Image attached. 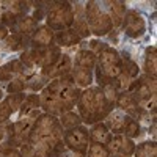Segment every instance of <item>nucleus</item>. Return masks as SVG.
Returning a JSON list of instances; mask_svg holds the SVG:
<instances>
[{"instance_id":"nucleus-1","label":"nucleus","mask_w":157,"mask_h":157,"mask_svg":"<svg viewBox=\"0 0 157 157\" xmlns=\"http://www.w3.org/2000/svg\"><path fill=\"white\" fill-rule=\"evenodd\" d=\"M78 94H80V91L74 83L63 82L61 78H54L41 90L39 104L47 115L57 116L71 112L77 104Z\"/></svg>"},{"instance_id":"nucleus-2","label":"nucleus","mask_w":157,"mask_h":157,"mask_svg":"<svg viewBox=\"0 0 157 157\" xmlns=\"http://www.w3.org/2000/svg\"><path fill=\"white\" fill-rule=\"evenodd\" d=\"M77 109L82 121L88 124H96L109 116L113 105L105 99L99 86H93V88H86L78 94Z\"/></svg>"},{"instance_id":"nucleus-3","label":"nucleus","mask_w":157,"mask_h":157,"mask_svg":"<svg viewBox=\"0 0 157 157\" xmlns=\"http://www.w3.org/2000/svg\"><path fill=\"white\" fill-rule=\"evenodd\" d=\"M96 78L99 82V86L110 85L115 78L123 72L121 69V57L118 50L107 46L104 50H101L96 55Z\"/></svg>"},{"instance_id":"nucleus-4","label":"nucleus","mask_w":157,"mask_h":157,"mask_svg":"<svg viewBox=\"0 0 157 157\" xmlns=\"http://www.w3.org/2000/svg\"><path fill=\"white\" fill-rule=\"evenodd\" d=\"M47 5L49 6L46 13V21L47 27L52 32L68 30L74 24V8L69 2H50Z\"/></svg>"},{"instance_id":"nucleus-5","label":"nucleus","mask_w":157,"mask_h":157,"mask_svg":"<svg viewBox=\"0 0 157 157\" xmlns=\"http://www.w3.org/2000/svg\"><path fill=\"white\" fill-rule=\"evenodd\" d=\"M58 132H63V127L60 124V121L57 120L55 116L52 115H39V118L35 121L32 130H30V135H29V143L30 145H38V143L44 141L46 138L55 135Z\"/></svg>"},{"instance_id":"nucleus-6","label":"nucleus","mask_w":157,"mask_h":157,"mask_svg":"<svg viewBox=\"0 0 157 157\" xmlns=\"http://www.w3.org/2000/svg\"><path fill=\"white\" fill-rule=\"evenodd\" d=\"M85 21L90 27V32H93L98 36H104L112 32L113 25L105 11H102L98 2H88L85 6Z\"/></svg>"},{"instance_id":"nucleus-7","label":"nucleus","mask_w":157,"mask_h":157,"mask_svg":"<svg viewBox=\"0 0 157 157\" xmlns=\"http://www.w3.org/2000/svg\"><path fill=\"white\" fill-rule=\"evenodd\" d=\"M63 143L64 146L71 151H77V152H85L88 151L90 146V135L88 130L82 126H77L74 129H69L63 134Z\"/></svg>"},{"instance_id":"nucleus-8","label":"nucleus","mask_w":157,"mask_h":157,"mask_svg":"<svg viewBox=\"0 0 157 157\" xmlns=\"http://www.w3.org/2000/svg\"><path fill=\"white\" fill-rule=\"evenodd\" d=\"M129 93L134 96V99L138 102V105L151 99L152 96H155V77L151 75L138 77V80H134L132 85H130Z\"/></svg>"},{"instance_id":"nucleus-9","label":"nucleus","mask_w":157,"mask_h":157,"mask_svg":"<svg viewBox=\"0 0 157 157\" xmlns=\"http://www.w3.org/2000/svg\"><path fill=\"white\" fill-rule=\"evenodd\" d=\"M123 29L129 38H140L146 30V24L138 11L129 10L126 11V16L123 19Z\"/></svg>"},{"instance_id":"nucleus-10","label":"nucleus","mask_w":157,"mask_h":157,"mask_svg":"<svg viewBox=\"0 0 157 157\" xmlns=\"http://www.w3.org/2000/svg\"><path fill=\"white\" fill-rule=\"evenodd\" d=\"M105 146H107V149H109V152L112 155H124V157H129V155H132L134 151H135L134 141L130 140L129 137L123 135V134L112 135Z\"/></svg>"},{"instance_id":"nucleus-11","label":"nucleus","mask_w":157,"mask_h":157,"mask_svg":"<svg viewBox=\"0 0 157 157\" xmlns=\"http://www.w3.org/2000/svg\"><path fill=\"white\" fill-rule=\"evenodd\" d=\"M115 104H116V107L120 109L121 112H124L130 118H134V120H140V118H143L146 115V112L138 105V102L134 99V96L130 94L129 91H124V93L118 94Z\"/></svg>"},{"instance_id":"nucleus-12","label":"nucleus","mask_w":157,"mask_h":157,"mask_svg":"<svg viewBox=\"0 0 157 157\" xmlns=\"http://www.w3.org/2000/svg\"><path fill=\"white\" fill-rule=\"evenodd\" d=\"M61 55L60 46H49V47H41L35 49V66H39L41 69L50 68L52 64H55L57 60Z\"/></svg>"},{"instance_id":"nucleus-13","label":"nucleus","mask_w":157,"mask_h":157,"mask_svg":"<svg viewBox=\"0 0 157 157\" xmlns=\"http://www.w3.org/2000/svg\"><path fill=\"white\" fill-rule=\"evenodd\" d=\"M71 71H72V61H71V58H69L68 55L61 54L60 58L57 60V63L52 64L50 68L43 69L41 74L46 75L47 78H60V77L66 75V74L71 72Z\"/></svg>"},{"instance_id":"nucleus-14","label":"nucleus","mask_w":157,"mask_h":157,"mask_svg":"<svg viewBox=\"0 0 157 157\" xmlns=\"http://www.w3.org/2000/svg\"><path fill=\"white\" fill-rule=\"evenodd\" d=\"M32 46L33 49H41V47H49L52 46V43L55 41V35L47 25H43V27H38L35 30V33L32 35Z\"/></svg>"},{"instance_id":"nucleus-15","label":"nucleus","mask_w":157,"mask_h":157,"mask_svg":"<svg viewBox=\"0 0 157 157\" xmlns=\"http://www.w3.org/2000/svg\"><path fill=\"white\" fill-rule=\"evenodd\" d=\"M39 109H41V104H39V96L38 94H29L25 96L24 104L21 107V118H33L38 120L39 118Z\"/></svg>"},{"instance_id":"nucleus-16","label":"nucleus","mask_w":157,"mask_h":157,"mask_svg":"<svg viewBox=\"0 0 157 157\" xmlns=\"http://www.w3.org/2000/svg\"><path fill=\"white\" fill-rule=\"evenodd\" d=\"M24 64L19 61V60H13L6 64H3L0 68V82H11L13 78H16L19 75L24 74Z\"/></svg>"},{"instance_id":"nucleus-17","label":"nucleus","mask_w":157,"mask_h":157,"mask_svg":"<svg viewBox=\"0 0 157 157\" xmlns=\"http://www.w3.org/2000/svg\"><path fill=\"white\" fill-rule=\"evenodd\" d=\"M88 135H90V141L91 143H98V145H107L112 132L109 130V127L104 124V123H96L93 124L91 130H88Z\"/></svg>"},{"instance_id":"nucleus-18","label":"nucleus","mask_w":157,"mask_h":157,"mask_svg":"<svg viewBox=\"0 0 157 157\" xmlns=\"http://www.w3.org/2000/svg\"><path fill=\"white\" fill-rule=\"evenodd\" d=\"M27 43H29V36H24L21 33H13V35H8L2 41V49L6 52H16V50L25 49Z\"/></svg>"},{"instance_id":"nucleus-19","label":"nucleus","mask_w":157,"mask_h":157,"mask_svg":"<svg viewBox=\"0 0 157 157\" xmlns=\"http://www.w3.org/2000/svg\"><path fill=\"white\" fill-rule=\"evenodd\" d=\"M127 116L124 112L121 110H116V112H110L109 113V120H107V127L110 132L113 134H123V130H124V126H126V120H127Z\"/></svg>"},{"instance_id":"nucleus-20","label":"nucleus","mask_w":157,"mask_h":157,"mask_svg":"<svg viewBox=\"0 0 157 157\" xmlns=\"http://www.w3.org/2000/svg\"><path fill=\"white\" fill-rule=\"evenodd\" d=\"M96 66V55L88 49H82L77 52L75 61H74V68H82V69H90L93 71Z\"/></svg>"},{"instance_id":"nucleus-21","label":"nucleus","mask_w":157,"mask_h":157,"mask_svg":"<svg viewBox=\"0 0 157 157\" xmlns=\"http://www.w3.org/2000/svg\"><path fill=\"white\" fill-rule=\"evenodd\" d=\"M72 74V80H74V85L77 88H88L93 82V72L90 69H82V68H74L71 71Z\"/></svg>"},{"instance_id":"nucleus-22","label":"nucleus","mask_w":157,"mask_h":157,"mask_svg":"<svg viewBox=\"0 0 157 157\" xmlns=\"http://www.w3.org/2000/svg\"><path fill=\"white\" fill-rule=\"evenodd\" d=\"M16 33H21V35H24V36H29V35H33L35 33V30L38 29V22L33 19V16H22V17H19L17 19V22H16Z\"/></svg>"},{"instance_id":"nucleus-23","label":"nucleus","mask_w":157,"mask_h":157,"mask_svg":"<svg viewBox=\"0 0 157 157\" xmlns=\"http://www.w3.org/2000/svg\"><path fill=\"white\" fill-rule=\"evenodd\" d=\"M110 5V21L113 27H120L126 16V3L124 2H109Z\"/></svg>"},{"instance_id":"nucleus-24","label":"nucleus","mask_w":157,"mask_h":157,"mask_svg":"<svg viewBox=\"0 0 157 157\" xmlns=\"http://www.w3.org/2000/svg\"><path fill=\"white\" fill-rule=\"evenodd\" d=\"M143 69L146 71V75L155 77L157 72V54H155V47L149 46L145 50V63H143Z\"/></svg>"},{"instance_id":"nucleus-25","label":"nucleus","mask_w":157,"mask_h":157,"mask_svg":"<svg viewBox=\"0 0 157 157\" xmlns=\"http://www.w3.org/2000/svg\"><path fill=\"white\" fill-rule=\"evenodd\" d=\"M55 41L60 44V46H74L80 41V36L77 35V32L74 29H68V30H63V32H58V35L55 36Z\"/></svg>"},{"instance_id":"nucleus-26","label":"nucleus","mask_w":157,"mask_h":157,"mask_svg":"<svg viewBox=\"0 0 157 157\" xmlns=\"http://www.w3.org/2000/svg\"><path fill=\"white\" fill-rule=\"evenodd\" d=\"M121 57V69H123V72L126 74V75H129L130 78H135V77H138V72H140V69H138V64L129 57V54H124L123 55H120Z\"/></svg>"},{"instance_id":"nucleus-27","label":"nucleus","mask_w":157,"mask_h":157,"mask_svg":"<svg viewBox=\"0 0 157 157\" xmlns=\"http://www.w3.org/2000/svg\"><path fill=\"white\" fill-rule=\"evenodd\" d=\"M80 123H82V118L78 116L77 113H74L72 110H71V112H66V113H63L61 118H60L61 127H64L66 130L74 129V127H77V126H80Z\"/></svg>"},{"instance_id":"nucleus-28","label":"nucleus","mask_w":157,"mask_h":157,"mask_svg":"<svg viewBox=\"0 0 157 157\" xmlns=\"http://www.w3.org/2000/svg\"><path fill=\"white\" fill-rule=\"evenodd\" d=\"M135 157H157V146L155 141H145L138 145V148H135L134 151Z\"/></svg>"},{"instance_id":"nucleus-29","label":"nucleus","mask_w":157,"mask_h":157,"mask_svg":"<svg viewBox=\"0 0 157 157\" xmlns=\"http://www.w3.org/2000/svg\"><path fill=\"white\" fill-rule=\"evenodd\" d=\"M132 82H134V78H130L129 75H126L124 72H121V74L112 82V85H113V88L118 91V93H124V91H129Z\"/></svg>"},{"instance_id":"nucleus-30","label":"nucleus","mask_w":157,"mask_h":157,"mask_svg":"<svg viewBox=\"0 0 157 157\" xmlns=\"http://www.w3.org/2000/svg\"><path fill=\"white\" fill-rule=\"evenodd\" d=\"M123 135L129 137V138H135L140 135V123L134 118L127 116L126 120V126H124V130H123Z\"/></svg>"},{"instance_id":"nucleus-31","label":"nucleus","mask_w":157,"mask_h":157,"mask_svg":"<svg viewBox=\"0 0 157 157\" xmlns=\"http://www.w3.org/2000/svg\"><path fill=\"white\" fill-rule=\"evenodd\" d=\"M25 86H27V77H16V78H13V80L8 83L6 90H8V93L10 94H19L22 93V91L25 90Z\"/></svg>"},{"instance_id":"nucleus-32","label":"nucleus","mask_w":157,"mask_h":157,"mask_svg":"<svg viewBox=\"0 0 157 157\" xmlns=\"http://www.w3.org/2000/svg\"><path fill=\"white\" fill-rule=\"evenodd\" d=\"M74 25H75V32H77V35L80 36V38H85V36H88L91 32H90V27H88V24H86V21H85V14L82 16V14H78V16H75V13H74Z\"/></svg>"},{"instance_id":"nucleus-33","label":"nucleus","mask_w":157,"mask_h":157,"mask_svg":"<svg viewBox=\"0 0 157 157\" xmlns=\"http://www.w3.org/2000/svg\"><path fill=\"white\" fill-rule=\"evenodd\" d=\"M47 80H49V78L46 75H43V74H39V75L33 74L32 77L27 78V86L30 90H33V91H38V90H43L47 85Z\"/></svg>"},{"instance_id":"nucleus-34","label":"nucleus","mask_w":157,"mask_h":157,"mask_svg":"<svg viewBox=\"0 0 157 157\" xmlns=\"http://www.w3.org/2000/svg\"><path fill=\"white\" fill-rule=\"evenodd\" d=\"M24 99H25V94L19 93V94H8L3 101L8 104V107L11 109V112H13V113H16V112L21 110L22 104H24Z\"/></svg>"},{"instance_id":"nucleus-35","label":"nucleus","mask_w":157,"mask_h":157,"mask_svg":"<svg viewBox=\"0 0 157 157\" xmlns=\"http://www.w3.org/2000/svg\"><path fill=\"white\" fill-rule=\"evenodd\" d=\"M110 152L105 145H98V143H91L88 146V157H109Z\"/></svg>"},{"instance_id":"nucleus-36","label":"nucleus","mask_w":157,"mask_h":157,"mask_svg":"<svg viewBox=\"0 0 157 157\" xmlns=\"http://www.w3.org/2000/svg\"><path fill=\"white\" fill-rule=\"evenodd\" d=\"M19 61L24 64L25 69H33V66H35V49H25L22 52Z\"/></svg>"},{"instance_id":"nucleus-37","label":"nucleus","mask_w":157,"mask_h":157,"mask_svg":"<svg viewBox=\"0 0 157 157\" xmlns=\"http://www.w3.org/2000/svg\"><path fill=\"white\" fill-rule=\"evenodd\" d=\"M13 137V124H0V148L2 145L8 146V141Z\"/></svg>"},{"instance_id":"nucleus-38","label":"nucleus","mask_w":157,"mask_h":157,"mask_svg":"<svg viewBox=\"0 0 157 157\" xmlns=\"http://www.w3.org/2000/svg\"><path fill=\"white\" fill-rule=\"evenodd\" d=\"M99 88L102 90V93H104V96H105V99L113 105L116 98H118V91L113 88V85L110 83V85H104V86H99Z\"/></svg>"},{"instance_id":"nucleus-39","label":"nucleus","mask_w":157,"mask_h":157,"mask_svg":"<svg viewBox=\"0 0 157 157\" xmlns=\"http://www.w3.org/2000/svg\"><path fill=\"white\" fill-rule=\"evenodd\" d=\"M52 154V149L49 148V146H46V145H35V148H33V152H32V155L30 157H49Z\"/></svg>"},{"instance_id":"nucleus-40","label":"nucleus","mask_w":157,"mask_h":157,"mask_svg":"<svg viewBox=\"0 0 157 157\" xmlns=\"http://www.w3.org/2000/svg\"><path fill=\"white\" fill-rule=\"evenodd\" d=\"M11 115H13V112L8 107V104L5 101H2V102H0V124H5L10 120Z\"/></svg>"},{"instance_id":"nucleus-41","label":"nucleus","mask_w":157,"mask_h":157,"mask_svg":"<svg viewBox=\"0 0 157 157\" xmlns=\"http://www.w3.org/2000/svg\"><path fill=\"white\" fill-rule=\"evenodd\" d=\"M6 36H8V30H6V27L0 24V41H3Z\"/></svg>"},{"instance_id":"nucleus-42","label":"nucleus","mask_w":157,"mask_h":157,"mask_svg":"<svg viewBox=\"0 0 157 157\" xmlns=\"http://www.w3.org/2000/svg\"><path fill=\"white\" fill-rule=\"evenodd\" d=\"M71 151V149H69ZM69 157H86L85 152H77V151H71V155Z\"/></svg>"},{"instance_id":"nucleus-43","label":"nucleus","mask_w":157,"mask_h":157,"mask_svg":"<svg viewBox=\"0 0 157 157\" xmlns=\"http://www.w3.org/2000/svg\"><path fill=\"white\" fill-rule=\"evenodd\" d=\"M2 13H3V2H0V16H2Z\"/></svg>"},{"instance_id":"nucleus-44","label":"nucleus","mask_w":157,"mask_h":157,"mask_svg":"<svg viewBox=\"0 0 157 157\" xmlns=\"http://www.w3.org/2000/svg\"><path fill=\"white\" fill-rule=\"evenodd\" d=\"M2 98H3V91H2V88H0V102H2Z\"/></svg>"},{"instance_id":"nucleus-45","label":"nucleus","mask_w":157,"mask_h":157,"mask_svg":"<svg viewBox=\"0 0 157 157\" xmlns=\"http://www.w3.org/2000/svg\"><path fill=\"white\" fill-rule=\"evenodd\" d=\"M109 157H124V155H112V154H110Z\"/></svg>"},{"instance_id":"nucleus-46","label":"nucleus","mask_w":157,"mask_h":157,"mask_svg":"<svg viewBox=\"0 0 157 157\" xmlns=\"http://www.w3.org/2000/svg\"><path fill=\"white\" fill-rule=\"evenodd\" d=\"M0 157H2V148H0Z\"/></svg>"},{"instance_id":"nucleus-47","label":"nucleus","mask_w":157,"mask_h":157,"mask_svg":"<svg viewBox=\"0 0 157 157\" xmlns=\"http://www.w3.org/2000/svg\"><path fill=\"white\" fill-rule=\"evenodd\" d=\"M49 157H54V154H50V155H49Z\"/></svg>"}]
</instances>
